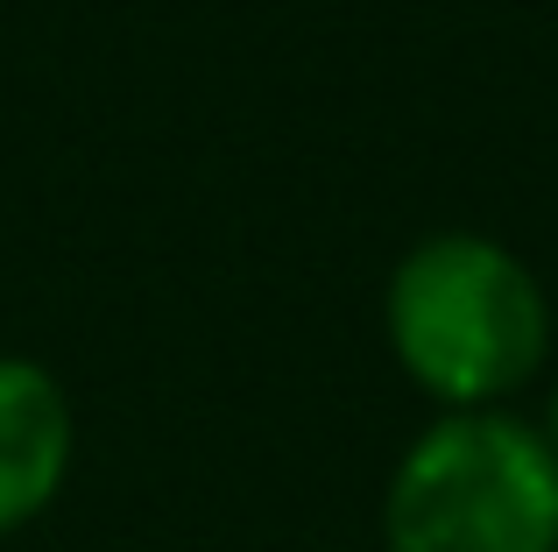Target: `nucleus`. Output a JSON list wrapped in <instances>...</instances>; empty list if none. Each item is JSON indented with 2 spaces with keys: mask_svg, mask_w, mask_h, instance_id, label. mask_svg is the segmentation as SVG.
<instances>
[{
  "mask_svg": "<svg viewBox=\"0 0 558 552\" xmlns=\"http://www.w3.org/2000/svg\"><path fill=\"white\" fill-rule=\"evenodd\" d=\"M381 340L438 411H481L531 389L551 361V298L509 241L438 227L381 284Z\"/></svg>",
  "mask_w": 558,
  "mask_h": 552,
  "instance_id": "1",
  "label": "nucleus"
},
{
  "mask_svg": "<svg viewBox=\"0 0 558 552\" xmlns=\"http://www.w3.org/2000/svg\"><path fill=\"white\" fill-rule=\"evenodd\" d=\"M381 552H558V454L509 404L438 411L381 489Z\"/></svg>",
  "mask_w": 558,
  "mask_h": 552,
  "instance_id": "2",
  "label": "nucleus"
},
{
  "mask_svg": "<svg viewBox=\"0 0 558 552\" xmlns=\"http://www.w3.org/2000/svg\"><path fill=\"white\" fill-rule=\"evenodd\" d=\"M78 418L43 361L0 355V539L28 531L71 482Z\"/></svg>",
  "mask_w": 558,
  "mask_h": 552,
  "instance_id": "3",
  "label": "nucleus"
},
{
  "mask_svg": "<svg viewBox=\"0 0 558 552\" xmlns=\"http://www.w3.org/2000/svg\"><path fill=\"white\" fill-rule=\"evenodd\" d=\"M545 440H551V454H558V383H551V397H545Z\"/></svg>",
  "mask_w": 558,
  "mask_h": 552,
  "instance_id": "4",
  "label": "nucleus"
}]
</instances>
